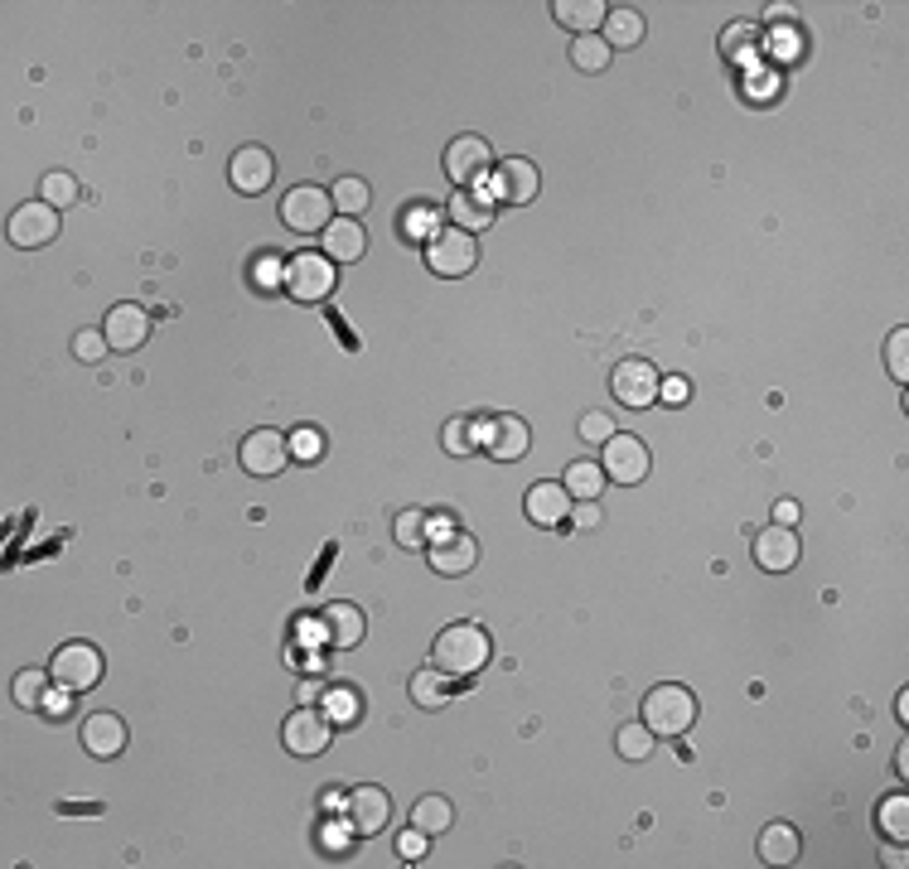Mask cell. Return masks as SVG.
Instances as JSON below:
<instances>
[{
  "label": "cell",
  "mask_w": 909,
  "mask_h": 869,
  "mask_svg": "<svg viewBox=\"0 0 909 869\" xmlns=\"http://www.w3.org/2000/svg\"><path fill=\"white\" fill-rule=\"evenodd\" d=\"M895 773H900V778H909V754H905V749L895 754Z\"/></svg>",
  "instance_id": "cell-56"
},
{
  "label": "cell",
  "mask_w": 909,
  "mask_h": 869,
  "mask_svg": "<svg viewBox=\"0 0 909 869\" xmlns=\"http://www.w3.org/2000/svg\"><path fill=\"white\" fill-rule=\"evenodd\" d=\"M441 445H445V455H455V459H465V455H475V421H465V415H455V421H445V431H441Z\"/></svg>",
  "instance_id": "cell-40"
},
{
  "label": "cell",
  "mask_w": 909,
  "mask_h": 869,
  "mask_svg": "<svg viewBox=\"0 0 909 869\" xmlns=\"http://www.w3.org/2000/svg\"><path fill=\"white\" fill-rule=\"evenodd\" d=\"M54 237H58V208L54 203L34 199V203H20L15 213H10V242H15V247L34 252V247H48Z\"/></svg>",
  "instance_id": "cell-12"
},
{
  "label": "cell",
  "mask_w": 909,
  "mask_h": 869,
  "mask_svg": "<svg viewBox=\"0 0 909 869\" xmlns=\"http://www.w3.org/2000/svg\"><path fill=\"white\" fill-rule=\"evenodd\" d=\"M755 48H760V30L750 20H735L731 30L721 34V54L731 58V64H745V58H755Z\"/></svg>",
  "instance_id": "cell-36"
},
{
  "label": "cell",
  "mask_w": 909,
  "mask_h": 869,
  "mask_svg": "<svg viewBox=\"0 0 909 869\" xmlns=\"http://www.w3.org/2000/svg\"><path fill=\"white\" fill-rule=\"evenodd\" d=\"M886 367H890V377H895L900 387L909 382V328H905V324L886 338Z\"/></svg>",
  "instance_id": "cell-42"
},
{
  "label": "cell",
  "mask_w": 909,
  "mask_h": 869,
  "mask_svg": "<svg viewBox=\"0 0 909 869\" xmlns=\"http://www.w3.org/2000/svg\"><path fill=\"white\" fill-rule=\"evenodd\" d=\"M803 855V836L789 822H769L760 831V860L765 865H794Z\"/></svg>",
  "instance_id": "cell-26"
},
{
  "label": "cell",
  "mask_w": 909,
  "mask_h": 869,
  "mask_svg": "<svg viewBox=\"0 0 909 869\" xmlns=\"http://www.w3.org/2000/svg\"><path fill=\"white\" fill-rule=\"evenodd\" d=\"M880 860H886L890 869H900V865H905V840H895L890 850H880Z\"/></svg>",
  "instance_id": "cell-55"
},
{
  "label": "cell",
  "mask_w": 909,
  "mask_h": 869,
  "mask_svg": "<svg viewBox=\"0 0 909 869\" xmlns=\"http://www.w3.org/2000/svg\"><path fill=\"white\" fill-rule=\"evenodd\" d=\"M572 64H576L580 73H605V68H610V44H605L600 34H576Z\"/></svg>",
  "instance_id": "cell-37"
},
{
  "label": "cell",
  "mask_w": 909,
  "mask_h": 869,
  "mask_svg": "<svg viewBox=\"0 0 909 869\" xmlns=\"http://www.w3.org/2000/svg\"><path fill=\"white\" fill-rule=\"evenodd\" d=\"M576 431H580V439H586V445H605V439L614 435V421H610V411H586Z\"/></svg>",
  "instance_id": "cell-46"
},
{
  "label": "cell",
  "mask_w": 909,
  "mask_h": 869,
  "mask_svg": "<svg viewBox=\"0 0 909 869\" xmlns=\"http://www.w3.org/2000/svg\"><path fill=\"white\" fill-rule=\"evenodd\" d=\"M552 15L562 30H576V34H600L605 15H610V5L605 0H556Z\"/></svg>",
  "instance_id": "cell-25"
},
{
  "label": "cell",
  "mask_w": 909,
  "mask_h": 869,
  "mask_svg": "<svg viewBox=\"0 0 909 869\" xmlns=\"http://www.w3.org/2000/svg\"><path fill=\"white\" fill-rule=\"evenodd\" d=\"M876 826L886 831L890 840H905L909 836V798L900 792V798H886L876 806Z\"/></svg>",
  "instance_id": "cell-39"
},
{
  "label": "cell",
  "mask_w": 909,
  "mask_h": 869,
  "mask_svg": "<svg viewBox=\"0 0 909 869\" xmlns=\"http://www.w3.org/2000/svg\"><path fill=\"white\" fill-rule=\"evenodd\" d=\"M489 169H494L489 141L455 136L451 145H445V175H451V183H459V189H475V183H484V179H489Z\"/></svg>",
  "instance_id": "cell-11"
},
{
  "label": "cell",
  "mask_w": 909,
  "mask_h": 869,
  "mask_svg": "<svg viewBox=\"0 0 909 869\" xmlns=\"http://www.w3.org/2000/svg\"><path fill=\"white\" fill-rule=\"evenodd\" d=\"M102 653H97L92 643H64L54 653V662H48V671H54V687H64V691H92L97 681H102Z\"/></svg>",
  "instance_id": "cell-5"
},
{
  "label": "cell",
  "mask_w": 909,
  "mask_h": 869,
  "mask_svg": "<svg viewBox=\"0 0 909 869\" xmlns=\"http://www.w3.org/2000/svg\"><path fill=\"white\" fill-rule=\"evenodd\" d=\"M107 348L112 353H136L145 348V338H151V314L141 310V304H117V310H107Z\"/></svg>",
  "instance_id": "cell-16"
},
{
  "label": "cell",
  "mask_w": 909,
  "mask_h": 869,
  "mask_svg": "<svg viewBox=\"0 0 909 869\" xmlns=\"http://www.w3.org/2000/svg\"><path fill=\"white\" fill-rule=\"evenodd\" d=\"M566 522H572L576 532H596V526H600V508H596V503H576Z\"/></svg>",
  "instance_id": "cell-51"
},
{
  "label": "cell",
  "mask_w": 909,
  "mask_h": 869,
  "mask_svg": "<svg viewBox=\"0 0 909 869\" xmlns=\"http://www.w3.org/2000/svg\"><path fill=\"white\" fill-rule=\"evenodd\" d=\"M247 276H252V290H281L286 286V261L281 256H271V252H262Z\"/></svg>",
  "instance_id": "cell-41"
},
{
  "label": "cell",
  "mask_w": 909,
  "mask_h": 869,
  "mask_svg": "<svg viewBox=\"0 0 909 869\" xmlns=\"http://www.w3.org/2000/svg\"><path fill=\"white\" fill-rule=\"evenodd\" d=\"M281 223L290 232H300V237H310V232H324L334 223V199L330 189H320V183H296V189L281 199Z\"/></svg>",
  "instance_id": "cell-4"
},
{
  "label": "cell",
  "mask_w": 909,
  "mask_h": 869,
  "mask_svg": "<svg viewBox=\"0 0 909 869\" xmlns=\"http://www.w3.org/2000/svg\"><path fill=\"white\" fill-rule=\"evenodd\" d=\"M658 387H663V377L649 358H624V363H614V372H610L614 401L629 411H644L649 401H658Z\"/></svg>",
  "instance_id": "cell-9"
},
{
  "label": "cell",
  "mask_w": 909,
  "mask_h": 869,
  "mask_svg": "<svg viewBox=\"0 0 909 869\" xmlns=\"http://www.w3.org/2000/svg\"><path fill=\"white\" fill-rule=\"evenodd\" d=\"M798 517H803V512H798V503H789V498H784V503L774 508V522H779V526H794Z\"/></svg>",
  "instance_id": "cell-54"
},
{
  "label": "cell",
  "mask_w": 909,
  "mask_h": 869,
  "mask_svg": "<svg viewBox=\"0 0 909 869\" xmlns=\"http://www.w3.org/2000/svg\"><path fill=\"white\" fill-rule=\"evenodd\" d=\"M40 715H44V720H54V725H58V720H68V715H73V691H64V687H58V691H54V695H48V701H44V710H40Z\"/></svg>",
  "instance_id": "cell-50"
},
{
  "label": "cell",
  "mask_w": 909,
  "mask_h": 869,
  "mask_svg": "<svg viewBox=\"0 0 909 869\" xmlns=\"http://www.w3.org/2000/svg\"><path fill=\"white\" fill-rule=\"evenodd\" d=\"M320 695H324V687H320V681H300L296 701H300V705H320Z\"/></svg>",
  "instance_id": "cell-53"
},
{
  "label": "cell",
  "mask_w": 909,
  "mask_h": 869,
  "mask_svg": "<svg viewBox=\"0 0 909 869\" xmlns=\"http://www.w3.org/2000/svg\"><path fill=\"white\" fill-rule=\"evenodd\" d=\"M697 720V695L687 687H677V681H663V687H653L644 695V725L653 734H663V739H677V734H687Z\"/></svg>",
  "instance_id": "cell-2"
},
{
  "label": "cell",
  "mask_w": 909,
  "mask_h": 869,
  "mask_svg": "<svg viewBox=\"0 0 909 869\" xmlns=\"http://www.w3.org/2000/svg\"><path fill=\"white\" fill-rule=\"evenodd\" d=\"M320 623H324V643L339 647V653L358 647V643H363V633H368V619H363V609H358V604H344V599L324 609Z\"/></svg>",
  "instance_id": "cell-21"
},
{
  "label": "cell",
  "mask_w": 909,
  "mask_h": 869,
  "mask_svg": "<svg viewBox=\"0 0 909 869\" xmlns=\"http://www.w3.org/2000/svg\"><path fill=\"white\" fill-rule=\"evenodd\" d=\"M397 232H402L407 242H431L441 223H435V208L431 203H407L402 218H397Z\"/></svg>",
  "instance_id": "cell-35"
},
{
  "label": "cell",
  "mask_w": 909,
  "mask_h": 869,
  "mask_svg": "<svg viewBox=\"0 0 909 869\" xmlns=\"http://www.w3.org/2000/svg\"><path fill=\"white\" fill-rule=\"evenodd\" d=\"M320 812H324V816L348 812V798H344V792H334V788H330V792H320Z\"/></svg>",
  "instance_id": "cell-52"
},
{
  "label": "cell",
  "mask_w": 909,
  "mask_h": 869,
  "mask_svg": "<svg viewBox=\"0 0 909 869\" xmlns=\"http://www.w3.org/2000/svg\"><path fill=\"white\" fill-rule=\"evenodd\" d=\"M330 739H334V725L320 715V710H310V705H300L296 715L286 720V729H281V744L296 758H314V754H324L330 749Z\"/></svg>",
  "instance_id": "cell-13"
},
{
  "label": "cell",
  "mask_w": 909,
  "mask_h": 869,
  "mask_svg": "<svg viewBox=\"0 0 909 869\" xmlns=\"http://www.w3.org/2000/svg\"><path fill=\"white\" fill-rule=\"evenodd\" d=\"M348 826H354V836H378L392 822V802H387L383 788H354L348 792Z\"/></svg>",
  "instance_id": "cell-17"
},
{
  "label": "cell",
  "mask_w": 909,
  "mask_h": 869,
  "mask_svg": "<svg viewBox=\"0 0 909 869\" xmlns=\"http://www.w3.org/2000/svg\"><path fill=\"white\" fill-rule=\"evenodd\" d=\"M600 469H605V479L610 483H644L649 479V469H653V459H649V445L639 435H624V431H614L610 439H605V459H600Z\"/></svg>",
  "instance_id": "cell-8"
},
{
  "label": "cell",
  "mask_w": 909,
  "mask_h": 869,
  "mask_svg": "<svg viewBox=\"0 0 909 869\" xmlns=\"http://www.w3.org/2000/svg\"><path fill=\"white\" fill-rule=\"evenodd\" d=\"M455 822V802L441 798V792H426V798L411 802V826L426 831V836H441V831H451Z\"/></svg>",
  "instance_id": "cell-29"
},
{
  "label": "cell",
  "mask_w": 909,
  "mask_h": 869,
  "mask_svg": "<svg viewBox=\"0 0 909 869\" xmlns=\"http://www.w3.org/2000/svg\"><path fill=\"white\" fill-rule=\"evenodd\" d=\"M445 213H451V223H455L459 232H469V237H475V232H484V227L494 223V199H484V193H475V189H459Z\"/></svg>",
  "instance_id": "cell-27"
},
{
  "label": "cell",
  "mask_w": 909,
  "mask_h": 869,
  "mask_svg": "<svg viewBox=\"0 0 909 869\" xmlns=\"http://www.w3.org/2000/svg\"><path fill=\"white\" fill-rule=\"evenodd\" d=\"M40 199L54 203V208H68L73 199H78V179L64 175V169H54V175H44V183H40Z\"/></svg>",
  "instance_id": "cell-43"
},
{
  "label": "cell",
  "mask_w": 909,
  "mask_h": 869,
  "mask_svg": "<svg viewBox=\"0 0 909 869\" xmlns=\"http://www.w3.org/2000/svg\"><path fill=\"white\" fill-rule=\"evenodd\" d=\"M271 175H276V160L262 145H242L233 155V165H228V179H233L237 193H262L266 183H271Z\"/></svg>",
  "instance_id": "cell-18"
},
{
  "label": "cell",
  "mask_w": 909,
  "mask_h": 869,
  "mask_svg": "<svg viewBox=\"0 0 909 869\" xmlns=\"http://www.w3.org/2000/svg\"><path fill=\"white\" fill-rule=\"evenodd\" d=\"M494 657V638L479 628V623H445L431 643V667H441L451 681L459 677H475V671L489 667Z\"/></svg>",
  "instance_id": "cell-1"
},
{
  "label": "cell",
  "mask_w": 909,
  "mask_h": 869,
  "mask_svg": "<svg viewBox=\"0 0 909 869\" xmlns=\"http://www.w3.org/2000/svg\"><path fill=\"white\" fill-rule=\"evenodd\" d=\"M348 840H354V826H348V816H344V822H324V826H320V850L344 855Z\"/></svg>",
  "instance_id": "cell-47"
},
{
  "label": "cell",
  "mask_w": 909,
  "mask_h": 869,
  "mask_svg": "<svg viewBox=\"0 0 909 869\" xmlns=\"http://www.w3.org/2000/svg\"><path fill=\"white\" fill-rule=\"evenodd\" d=\"M320 715L330 720L334 729H354L358 720H363V695L354 691V687H324V695H320Z\"/></svg>",
  "instance_id": "cell-28"
},
{
  "label": "cell",
  "mask_w": 909,
  "mask_h": 869,
  "mask_svg": "<svg viewBox=\"0 0 909 869\" xmlns=\"http://www.w3.org/2000/svg\"><path fill=\"white\" fill-rule=\"evenodd\" d=\"M237 459H242V469L252 474V479H276V474L290 464V439L281 431H252L247 439H242V449H237Z\"/></svg>",
  "instance_id": "cell-10"
},
{
  "label": "cell",
  "mask_w": 909,
  "mask_h": 869,
  "mask_svg": "<svg viewBox=\"0 0 909 869\" xmlns=\"http://www.w3.org/2000/svg\"><path fill=\"white\" fill-rule=\"evenodd\" d=\"M426 266L435 276H445V280H459V276H469L479 266V247H475V237L469 232H459V227H445V232H435V237L426 242Z\"/></svg>",
  "instance_id": "cell-6"
},
{
  "label": "cell",
  "mask_w": 909,
  "mask_h": 869,
  "mask_svg": "<svg viewBox=\"0 0 909 869\" xmlns=\"http://www.w3.org/2000/svg\"><path fill=\"white\" fill-rule=\"evenodd\" d=\"M523 508H528V522L562 526L566 517H572V493H566V483H532Z\"/></svg>",
  "instance_id": "cell-23"
},
{
  "label": "cell",
  "mask_w": 909,
  "mask_h": 869,
  "mask_svg": "<svg viewBox=\"0 0 909 869\" xmlns=\"http://www.w3.org/2000/svg\"><path fill=\"white\" fill-rule=\"evenodd\" d=\"M644 34H649V20H644V10H634V5H610V15L600 24V40L610 44V54L614 48H639Z\"/></svg>",
  "instance_id": "cell-24"
},
{
  "label": "cell",
  "mask_w": 909,
  "mask_h": 869,
  "mask_svg": "<svg viewBox=\"0 0 909 869\" xmlns=\"http://www.w3.org/2000/svg\"><path fill=\"white\" fill-rule=\"evenodd\" d=\"M330 199H334V208H339V218H358L363 208L373 203V189H368V179H358V175H344L330 189Z\"/></svg>",
  "instance_id": "cell-34"
},
{
  "label": "cell",
  "mask_w": 909,
  "mask_h": 869,
  "mask_svg": "<svg viewBox=\"0 0 909 869\" xmlns=\"http://www.w3.org/2000/svg\"><path fill=\"white\" fill-rule=\"evenodd\" d=\"M426 560H431L435 575H469L475 570V560H479V546H475V536L451 532V536H441V542L426 546Z\"/></svg>",
  "instance_id": "cell-19"
},
{
  "label": "cell",
  "mask_w": 909,
  "mask_h": 869,
  "mask_svg": "<svg viewBox=\"0 0 909 869\" xmlns=\"http://www.w3.org/2000/svg\"><path fill=\"white\" fill-rule=\"evenodd\" d=\"M605 469L600 464H590V459H576L572 469H566V493L576 498V503H596V498L605 493Z\"/></svg>",
  "instance_id": "cell-32"
},
{
  "label": "cell",
  "mask_w": 909,
  "mask_h": 869,
  "mask_svg": "<svg viewBox=\"0 0 909 869\" xmlns=\"http://www.w3.org/2000/svg\"><path fill=\"white\" fill-rule=\"evenodd\" d=\"M48 687H54V671L30 667V671H20L15 687H10V691H15V705H20V710H44V701L54 695Z\"/></svg>",
  "instance_id": "cell-33"
},
{
  "label": "cell",
  "mask_w": 909,
  "mask_h": 869,
  "mask_svg": "<svg viewBox=\"0 0 909 869\" xmlns=\"http://www.w3.org/2000/svg\"><path fill=\"white\" fill-rule=\"evenodd\" d=\"M82 749L92 758H117L126 749V725H121V715L112 710H97V715L82 720Z\"/></svg>",
  "instance_id": "cell-22"
},
{
  "label": "cell",
  "mask_w": 909,
  "mask_h": 869,
  "mask_svg": "<svg viewBox=\"0 0 909 869\" xmlns=\"http://www.w3.org/2000/svg\"><path fill=\"white\" fill-rule=\"evenodd\" d=\"M426 840H431L426 831L411 826V831H402V836H397V855H402V860H411V865L426 860Z\"/></svg>",
  "instance_id": "cell-48"
},
{
  "label": "cell",
  "mask_w": 909,
  "mask_h": 869,
  "mask_svg": "<svg viewBox=\"0 0 909 869\" xmlns=\"http://www.w3.org/2000/svg\"><path fill=\"white\" fill-rule=\"evenodd\" d=\"M320 242H324V256H330L334 266L363 261V252H368V232H363L358 218H334V223L320 232Z\"/></svg>",
  "instance_id": "cell-20"
},
{
  "label": "cell",
  "mask_w": 909,
  "mask_h": 869,
  "mask_svg": "<svg viewBox=\"0 0 909 869\" xmlns=\"http://www.w3.org/2000/svg\"><path fill=\"white\" fill-rule=\"evenodd\" d=\"M339 286V266L330 261L324 252H300L286 261V296L300 300V304H320L330 300V290Z\"/></svg>",
  "instance_id": "cell-3"
},
{
  "label": "cell",
  "mask_w": 909,
  "mask_h": 869,
  "mask_svg": "<svg viewBox=\"0 0 909 869\" xmlns=\"http://www.w3.org/2000/svg\"><path fill=\"white\" fill-rule=\"evenodd\" d=\"M798 556H803V542H798L794 526H765V532L755 536V566L769 570V575H784L798 566Z\"/></svg>",
  "instance_id": "cell-15"
},
{
  "label": "cell",
  "mask_w": 909,
  "mask_h": 869,
  "mask_svg": "<svg viewBox=\"0 0 909 869\" xmlns=\"http://www.w3.org/2000/svg\"><path fill=\"white\" fill-rule=\"evenodd\" d=\"M658 401H668V406H687V401H692V382H687V377H663Z\"/></svg>",
  "instance_id": "cell-49"
},
{
  "label": "cell",
  "mask_w": 909,
  "mask_h": 869,
  "mask_svg": "<svg viewBox=\"0 0 909 869\" xmlns=\"http://www.w3.org/2000/svg\"><path fill=\"white\" fill-rule=\"evenodd\" d=\"M411 701H417L421 710L451 705V677H445L441 667H421L417 677H411Z\"/></svg>",
  "instance_id": "cell-30"
},
{
  "label": "cell",
  "mask_w": 909,
  "mask_h": 869,
  "mask_svg": "<svg viewBox=\"0 0 909 869\" xmlns=\"http://www.w3.org/2000/svg\"><path fill=\"white\" fill-rule=\"evenodd\" d=\"M392 542L402 546V550H426V546H431V512H421V508L397 512V522H392Z\"/></svg>",
  "instance_id": "cell-31"
},
{
  "label": "cell",
  "mask_w": 909,
  "mask_h": 869,
  "mask_svg": "<svg viewBox=\"0 0 909 869\" xmlns=\"http://www.w3.org/2000/svg\"><path fill=\"white\" fill-rule=\"evenodd\" d=\"M320 455H324V435L314 431V425H300V431H290V459L314 464Z\"/></svg>",
  "instance_id": "cell-44"
},
{
  "label": "cell",
  "mask_w": 909,
  "mask_h": 869,
  "mask_svg": "<svg viewBox=\"0 0 909 869\" xmlns=\"http://www.w3.org/2000/svg\"><path fill=\"white\" fill-rule=\"evenodd\" d=\"M537 165L532 160H503V165H494L489 169V199H499V203H532L537 199Z\"/></svg>",
  "instance_id": "cell-14"
},
{
  "label": "cell",
  "mask_w": 909,
  "mask_h": 869,
  "mask_svg": "<svg viewBox=\"0 0 909 869\" xmlns=\"http://www.w3.org/2000/svg\"><path fill=\"white\" fill-rule=\"evenodd\" d=\"M614 749H620V758H629V764H644V758L653 754V729L644 725V720L620 725V734H614Z\"/></svg>",
  "instance_id": "cell-38"
},
{
  "label": "cell",
  "mask_w": 909,
  "mask_h": 869,
  "mask_svg": "<svg viewBox=\"0 0 909 869\" xmlns=\"http://www.w3.org/2000/svg\"><path fill=\"white\" fill-rule=\"evenodd\" d=\"M73 358H78V363H102L107 358V334H102V328H78V334H73Z\"/></svg>",
  "instance_id": "cell-45"
},
{
  "label": "cell",
  "mask_w": 909,
  "mask_h": 869,
  "mask_svg": "<svg viewBox=\"0 0 909 869\" xmlns=\"http://www.w3.org/2000/svg\"><path fill=\"white\" fill-rule=\"evenodd\" d=\"M475 445L484 455H494L499 464H513L528 455L532 445V431L523 415H494V421H475Z\"/></svg>",
  "instance_id": "cell-7"
}]
</instances>
